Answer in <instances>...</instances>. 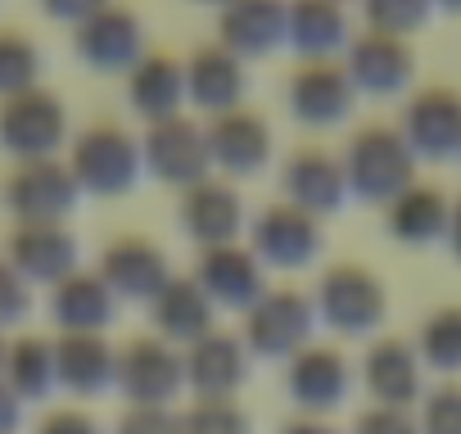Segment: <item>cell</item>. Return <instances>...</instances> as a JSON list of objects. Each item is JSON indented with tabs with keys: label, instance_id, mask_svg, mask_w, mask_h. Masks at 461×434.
Segmentation results:
<instances>
[{
	"label": "cell",
	"instance_id": "8",
	"mask_svg": "<svg viewBox=\"0 0 461 434\" xmlns=\"http://www.w3.org/2000/svg\"><path fill=\"white\" fill-rule=\"evenodd\" d=\"M185 384V357L163 335H136L118 348V389L131 407H167Z\"/></svg>",
	"mask_w": 461,
	"mask_h": 434
},
{
	"label": "cell",
	"instance_id": "33",
	"mask_svg": "<svg viewBox=\"0 0 461 434\" xmlns=\"http://www.w3.org/2000/svg\"><path fill=\"white\" fill-rule=\"evenodd\" d=\"M416 353H420V366L461 371V303H443L420 321Z\"/></svg>",
	"mask_w": 461,
	"mask_h": 434
},
{
	"label": "cell",
	"instance_id": "37",
	"mask_svg": "<svg viewBox=\"0 0 461 434\" xmlns=\"http://www.w3.org/2000/svg\"><path fill=\"white\" fill-rule=\"evenodd\" d=\"M420 434H461V384H438L425 398Z\"/></svg>",
	"mask_w": 461,
	"mask_h": 434
},
{
	"label": "cell",
	"instance_id": "45",
	"mask_svg": "<svg viewBox=\"0 0 461 434\" xmlns=\"http://www.w3.org/2000/svg\"><path fill=\"white\" fill-rule=\"evenodd\" d=\"M434 10H447V14H461V0H434Z\"/></svg>",
	"mask_w": 461,
	"mask_h": 434
},
{
	"label": "cell",
	"instance_id": "6",
	"mask_svg": "<svg viewBox=\"0 0 461 434\" xmlns=\"http://www.w3.org/2000/svg\"><path fill=\"white\" fill-rule=\"evenodd\" d=\"M317 308H312V294L303 290H267L249 312H245V344L249 353L258 357H294L312 344V330H317Z\"/></svg>",
	"mask_w": 461,
	"mask_h": 434
},
{
	"label": "cell",
	"instance_id": "43",
	"mask_svg": "<svg viewBox=\"0 0 461 434\" xmlns=\"http://www.w3.org/2000/svg\"><path fill=\"white\" fill-rule=\"evenodd\" d=\"M443 240H447L452 258L461 263V194H456V199H452V208H447V231H443Z\"/></svg>",
	"mask_w": 461,
	"mask_h": 434
},
{
	"label": "cell",
	"instance_id": "17",
	"mask_svg": "<svg viewBox=\"0 0 461 434\" xmlns=\"http://www.w3.org/2000/svg\"><path fill=\"white\" fill-rule=\"evenodd\" d=\"M344 73L362 95H398L411 77H416V50L407 37H389V32H357L344 50Z\"/></svg>",
	"mask_w": 461,
	"mask_h": 434
},
{
	"label": "cell",
	"instance_id": "18",
	"mask_svg": "<svg viewBox=\"0 0 461 434\" xmlns=\"http://www.w3.org/2000/svg\"><path fill=\"white\" fill-rule=\"evenodd\" d=\"M281 199L303 208L308 217H317V222L330 217V212H339L344 199H348V176H344L339 154L317 149V145L294 149L281 167Z\"/></svg>",
	"mask_w": 461,
	"mask_h": 434
},
{
	"label": "cell",
	"instance_id": "29",
	"mask_svg": "<svg viewBox=\"0 0 461 434\" xmlns=\"http://www.w3.org/2000/svg\"><path fill=\"white\" fill-rule=\"evenodd\" d=\"M447 208H452V199L438 185L411 181L398 199L384 203V227L402 245H434L447 231Z\"/></svg>",
	"mask_w": 461,
	"mask_h": 434
},
{
	"label": "cell",
	"instance_id": "15",
	"mask_svg": "<svg viewBox=\"0 0 461 434\" xmlns=\"http://www.w3.org/2000/svg\"><path fill=\"white\" fill-rule=\"evenodd\" d=\"M5 258L32 281V285H59L82 267V240L68 222H19L10 236Z\"/></svg>",
	"mask_w": 461,
	"mask_h": 434
},
{
	"label": "cell",
	"instance_id": "10",
	"mask_svg": "<svg viewBox=\"0 0 461 434\" xmlns=\"http://www.w3.org/2000/svg\"><path fill=\"white\" fill-rule=\"evenodd\" d=\"M95 276L113 290L118 303H154L158 290L176 276L167 254L145 236H118L100 249Z\"/></svg>",
	"mask_w": 461,
	"mask_h": 434
},
{
	"label": "cell",
	"instance_id": "5",
	"mask_svg": "<svg viewBox=\"0 0 461 434\" xmlns=\"http://www.w3.org/2000/svg\"><path fill=\"white\" fill-rule=\"evenodd\" d=\"M140 158H145V172H149L154 181L176 185V190H190V185H199L203 176H212L203 122L190 118V113L149 122L145 136H140Z\"/></svg>",
	"mask_w": 461,
	"mask_h": 434
},
{
	"label": "cell",
	"instance_id": "38",
	"mask_svg": "<svg viewBox=\"0 0 461 434\" xmlns=\"http://www.w3.org/2000/svg\"><path fill=\"white\" fill-rule=\"evenodd\" d=\"M118 434H181V416H172L167 407H131Z\"/></svg>",
	"mask_w": 461,
	"mask_h": 434
},
{
	"label": "cell",
	"instance_id": "40",
	"mask_svg": "<svg viewBox=\"0 0 461 434\" xmlns=\"http://www.w3.org/2000/svg\"><path fill=\"white\" fill-rule=\"evenodd\" d=\"M109 5V0H41V10L55 19V23H86L91 14H100Z\"/></svg>",
	"mask_w": 461,
	"mask_h": 434
},
{
	"label": "cell",
	"instance_id": "9",
	"mask_svg": "<svg viewBox=\"0 0 461 434\" xmlns=\"http://www.w3.org/2000/svg\"><path fill=\"white\" fill-rule=\"evenodd\" d=\"M402 140L411 145L416 158H429V163H447L461 154V91L456 86H420L407 109H402V122H398Z\"/></svg>",
	"mask_w": 461,
	"mask_h": 434
},
{
	"label": "cell",
	"instance_id": "25",
	"mask_svg": "<svg viewBox=\"0 0 461 434\" xmlns=\"http://www.w3.org/2000/svg\"><path fill=\"white\" fill-rule=\"evenodd\" d=\"M362 380L380 407H407L420 398V353L402 335H380L362 357Z\"/></svg>",
	"mask_w": 461,
	"mask_h": 434
},
{
	"label": "cell",
	"instance_id": "36",
	"mask_svg": "<svg viewBox=\"0 0 461 434\" xmlns=\"http://www.w3.org/2000/svg\"><path fill=\"white\" fill-rule=\"evenodd\" d=\"M28 312H32V281L10 258H0V330L28 321Z\"/></svg>",
	"mask_w": 461,
	"mask_h": 434
},
{
	"label": "cell",
	"instance_id": "21",
	"mask_svg": "<svg viewBox=\"0 0 461 434\" xmlns=\"http://www.w3.org/2000/svg\"><path fill=\"white\" fill-rule=\"evenodd\" d=\"M290 0H230L217 10V41L240 59H267L285 46Z\"/></svg>",
	"mask_w": 461,
	"mask_h": 434
},
{
	"label": "cell",
	"instance_id": "16",
	"mask_svg": "<svg viewBox=\"0 0 461 434\" xmlns=\"http://www.w3.org/2000/svg\"><path fill=\"white\" fill-rule=\"evenodd\" d=\"M203 136H208V158L217 172L226 176H254L267 167L272 158V122L254 109H230V113H217L203 122Z\"/></svg>",
	"mask_w": 461,
	"mask_h": 434
},
{
	"label": "cell",
	"instance_id": "11",
	"mask_svg": "<svg viewBox=\"0 0 461 434\" xmlns=\"http://www.w3.org/2000/svg\"><path fill=\"white\" fill-rule=\"evenodd\" d=\"M190 276L212 299V308H230V312H249L272 290L267 285V267L258 263V254L249 245L199 249V263H194Z\"/></svg>",
	"mask_w": 461,
	"mask_h": 434
},
{
	"label": "cell",
	"instance_id": "7",
	"mask_svg": "<svg viewBox=\"0 0 461 434\" xmlns=\"http://www.w3.org/2000/svg\"><path fill=\"white\" fill-rule=\"evenodd\" d=\"M5 203L19 222H68L82 203V185H77L68 158L14 163V172L5 181Z\"/></svg>",
	"mask_w": 461,
	"mask_h": 434
},
{
	"label": "cell",
	"instance_id": "42",
	"mask_svg": "<svg viewBox=\"0 0 461 434\" xmlns=\"http://www.w3.org/2000/svg\"><path fill=\"white\" fill-rule=\"evenodd\" d=\"M19 416H23V398H19L5 380H0V434H14Z\"/></svg>",
	"mask_w": 461,
	"mask_h": 434
},
{
	"label": "cell",
	"instance_id": "19",
	"mask_svg": "<svg viewBox=\"0 0 461 434\" xmlns=\"http://www.w3.org/2000/svg\"><path fill=\"white\" fill-rule=\"evenodd\" d=\"M245 91H249V73H245V59L236 50H226L221 41H203V46L190 50V59H185V104L217 118V113L240 109Z\"/></svg>",
	"mask_w": 461,
	"mask_h": 434
},
{
	"label": "cell",
	"instance_id": "32",
	"mask_svg": "<svg viewBox=\"0 0 461 434\" xmlns=\"http://www.w3.org/2000/svg\"><path fill=\"white\" fill-rule=\"evenodd\" d=\"M41 68H46V55L28 32L0 28V100L41 86Z\"/></svg>",
	"mask_w": 461,
	"mask_h": 434
},
{
	"label": "cell",
	"instance_id": "35",
	"mask_svg": "<svg viewBox=\"0 0 461 434\" xmlns=\"http://www.w3.org/2000/svg\"><path fill=\"white\" fill-rule=\"evenodd\" d=\"M181 434H249V416L230 398H199L181 416Z\"/></svg>",
	"mask_w": 461,
	"mask_h": 434
},
{
	"label": "cell",
	"instance_id": "4",
	"mask_svg": "<svg viewBox=\"0 0 461 434\" xmlns=\"http://www.w3.org/2000/svg\"><path fill=\"white\" fill-rule=\"evenodd\" d=\"M68 145V109L50 86H32L23 95L0 100V149L14 163L59 158Z\"/></svg>",
	"mask_w": 461,
	"mask_h": 434
},
{
	"label": "cell",
	"instance_id": "22",
	"mask_svg": "<svg viewBox=\"0 0 461 434\" xmlns=\"http://www.w3.org/2000/svg\"><path fill=\"white\" fill-rule=\"evenodd\" d=\"M185 357V384L199 398H230L245 380H249V344L230 330H208L203 339H194L190 348H181Z\"/></svg>",
	"mask_w": 461,
	"mask_h": 434
},
{
	"label": "cell",
	"instance_id": "27",
	"mask_svg": "<svg viewBox=\"0 0 461 434\" xmlns=\"http://www.w3.org/2000/svg\"><path fill=\"white\" fill-rule=\"evenodd\" d=\"M127 104L149 122L176 118L185 109V64L163 50H145V59L127 73Z\"/></svg>",
	"mask_w": 461,
	"mask_h": 434
},
{
	"label": "cell",
	"instance_id": "34",
	"mask_svg": "<svg viewBox=\"0 0 461 434\" xmlns=\"http://www.w3.org/2000/svg\"><path fill=\"white\" fill-rule=\"evenodd\" d=\"M362 14L371 32H389V37H411L416 28L429 23L434 0H362Z\"/></svg>",
	"mask_w": 461,
	"mask_h": 434
},
{
	"label": "cell",
	"instance_id": "44",
	"mask_svg": "<svg viewBox=\"0 0 461 434\" xmlns=\"http://www.w3.org/2000/svg\"><path fill=\"white\" fill-rule=\"evenodd\" d=\"M285 434H335L326 420H317V416H303V420H294V425H285Z\"/></svg>",
	"mask_w": 461,
	"mask_h": 434
},
{
	"label": "cell",
	"instance_id": "20",
	"mask_svg": "<svg viewBox=\"0 0 461 434\" xmlns=\"http://www.w3.org/2000/svg\"><path fill=\"white\" fill-rule=\"evenodd\" d=\"M353 100H357V86L348 82L339 59L299 64L290 86H285V104H290V113L303 127H335V122H344L353 113Z\"/></svg>",
	"mask_w": 461,
	"mask_h": 434
},
{
	"label": "cell",
	"instance_id": "39",
	"mask_svg": "<svg viewBox=\"0 0 461 434\" xmlns=\"http://www.w3.org/2000/svg\"><path fill=\"white\" fill-rule=\"evenodd\" d=\"M357 434H420L416 420L407 416V407H371L357 416Z\"/></svg>",
	"mask_w": 461,
	"mask_h": 434
},
{
	"label": "cell",
	"instance_id": "31",
	"mask_svg": "<svg viewBox=\"0 0 461 434\" xmlns=\"http://www.w3.org/2000/svg\"><path fill=\"white\" fill-rule=\"evenodd\" d=\"M0 380H5L19 398H46L59 384L55 339H46V335H19V339H10Z\"/></svg>",
	"mask_w": 461,
	"mask_h": 434
},
{
	"label": "cell",
	"instance_id": "13",
	"mask_svg": "<svg viewBox=\"0 0 461 434\" xmlns=\"http://www.w3.org/2000/svg\"><path fill=\"white\" fill-rule=\"evenodd\" d=\"M176 222L199 249H217V245H240V231L249 222V212H245V199L230 181L203 176L199 185L181 190Z\"/></svg>",
	"mask_w": 461,
	"mask_h": 434
},
{
	"label": "cell",
	"instance_id": "26",
	"mask_svg": "<svg viewBox=\"0 0 461 434\" xmlns=\"http://www.w3.org/2000/svg\"><path fill=\"white\" fill-rule=\"evenodd\" d=\"M50 317L59 335H104V326H113L118 317V299L95 272L77 267L50 290Z\"/></svg>",
	"mask_w": 461,
	"mask_h": 434
},
{
	"label": "cell",
	"instance_id": "23",
	"mask_svg": "<svg viewBox=\"0 0 461 434\" xmlns=\"http://www.w3.org/2000/svg\"><path fill=\"white\" fill-rule=\"evenodd\" d=\"M353 41L344 0H290V23H285V46L312 64V59H339Z\"/></svg>",
	"mask_w": 461,
	"mask_h": 434
},
{
	"label": "cell",
	"instance_id": "1",
	"mask_svg": "<svg viewBox=\"0 0 461 434\" xmlns=\"http://www.w3.org/2000/svg\"><path fill=\"white\" fill-rule=\"evenodd\" d=\"M339 163H344V176H348V194H357L366 203H389L416 181L420 158L411 154V145L402 140L398 127L366 122L348 136Z\"/></svg>",
	"mask_w": 461,
	"mask_h": 434
},
{
	"label": "cell",
	"instance_id": "41",
	"mask_svg": "<svg viewBox=\"0 0 461 434\" xmlns=\"http://www.w3.org/2000/svg\"><path fill=\"white\" fill-rule=\"evenodd\" d=\"M41 434H100V425H95L86 411H77V407H64V411H50V416H46Z\"/></svg>",
	"mask_w": 461,
	"mask_h": 434
},
{
	"label": "cell",
	"instance_id": "24",
	"mask_svg": "<svg viewBox=\"0 0 461 434\" xmlns=\"http://www.w3.org/2000/svg\"><path fill=\"white\" fill-rule=\"evenodd\" d=\"M353 375H348V357L330 344H308L303 353L290 357L285 371V389L303 411H330L344 402Z\"/></svg>",
	"mask_w": 461,
	"mask_h": 434
},
{
	"label": "cell",
	"instance_id": "47",
	"mask_svg": "<svg viewBox=\"0 0 461 434\" xmlns=\"http://www.w3.org/2000/svg\"><path fill=\"white\" fill-rule=\"evenodd\" d=\"M194 5H212V10H226L230 0H194Z\"/></svg>",
	"mask_w": 461,
	"mask_h": 434
},
{
	"label": "cell",
	"instance_id": "2",
	"mask_svg": "<svg viewBox=\"0 0 461 434\" xmlns=\"http://www.w3.org/2000/svg\"><path fill=\"white\" fill-rule=\"evenodd\" d=\"M68 167L82 185V194H104V199H118V194H131L136 181L145 176V158H140V140L113 122V118H100V122H86L73 145H68Z\"/></svg>",
	"mask_w": 461,
	"mask_h": 434
},
{
	"label": "cell",
	"instance_id": "46",
	"mask_svg": "<svg viewBox=\"0 0 461 434\" xmlns=\"http://www.w3.org/2000/svg\"><path fill=\"white\" fill-rule=\"evenodd\" d=\"M5 353H10V339H5V330H0V371H5Z\"/></svg>",
	"mask_w": 461,
	"mask_h": 434
},
{
	"label": "cell",
	"instance_id": "14",
	"mask_svg": "<svg viewBox=\"0 0 461 434\" xmlns=\"http://www.w3.org/2000/svg\"><path fill=\"white\" fill-rule=\"evenodd\" d=\"M326 236H321V222L308 217L303 208L276 199L267 203L258 217H254V254L263 267H281V272H299L308 267L317 254H321Z\"/></svg>",
	"mask_w": 461,
	"mask_h": 434
},
{
	"label": "cell",
	"instance_id": "12",
	"mask_svg": "<svg viewBox=\"0 0 461 434\" xmlns=\"http://www.w3.org/2000/svg\"><path fill=\"white\" fill-rule=\"evenodd\" d=\"M73 41H77L82 64L95 73H131L145 59V23L136 10L118 5V0H109L86 23H77Z\"/></svg>",
	"mask_w": 461,
	"mask_h": 434
},
{
	"label": "cell",
	"instance_id": "30",
	"mask_svg": "<svg viewBox=\"0 0 461 434\" xmlns=\"http://www.w3.org/2000/svg\"><path fill=\"white\" fill-rule=\"evenodd\" d=\"M55 362H59V384L73 393H100L118 384V348L104 335H59Z\"/></svg>",
	"mask_w": 461,
	"mask_h": 434
},
{
	"label": "cell",
	"instance_id": "28",
	"mask_svg": "<svg viewBox=\"0 0 461 434\" xmlns=\"http://www.w3.org/2000/svg\"><path fill=\"white\" fill-rule=\"evenodd\" d=\"M149 308H154L158 335H163L167 344H176V348H190L194 339H203L208 330H217V308H212V299L194 285V276H172Z\"/></svg>",
	"mask_w": 461,
	"mask_h": 434
},
{
	"label": "cell",
	"instance_id": "3",
	"mask_svg": "<svg viewBox=\"0 0 461 434\" xmlns=\"http://www.w3.org/2000/svg\"><path fill=\"white\" fill-rule=\"evenodd\" d=\"M312 308H317V321L339 335H371L389 317V290L362 263H330L317 281Z\"/></svg>",
	"mask_w": 461,
	"mask_h": 434
}]
</instances>
